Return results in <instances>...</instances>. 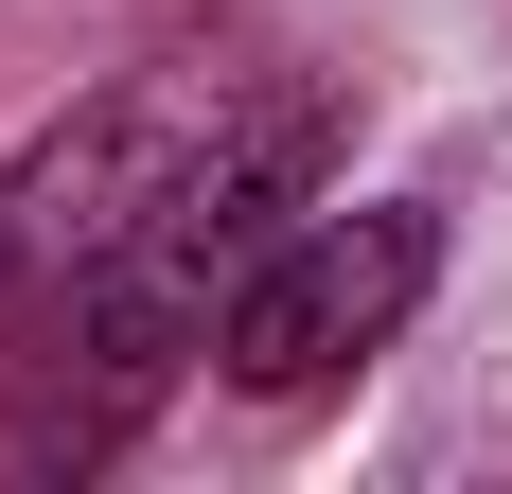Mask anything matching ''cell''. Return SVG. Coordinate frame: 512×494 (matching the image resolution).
<instances>
[{"mask_svg": "<svg viewBox=\"0 0 512 494\" xmlns=\"http://www.w3.org/2000/svg\"><path fill=\"white\" fill-rule=\"evenodd\" d=\"M424 283H442V212H407V195H371V212H301V230L230 283L212 353H230V389H248V406H318L354 353L407 336Z\"/></svg>", "mask_w": 512, "mask_h": 494, "instance_id": "6da1fadb", "label": "cell"}]
</instances>
